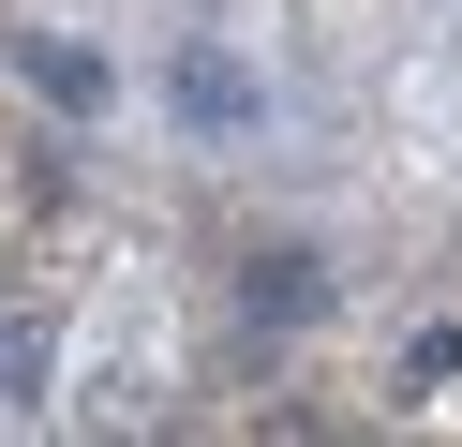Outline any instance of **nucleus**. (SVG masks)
<instances>
[{"label":"nucleus","instance_id":"3","mask_svg":"<svg viewBox=\"0 0 462 447\" xmlns=\"http://www.w3.org/2000/svg\"><path fill=\"white\" fill-rule=\"evenodd\" d=\"M239 313L254 328H313L328 313V268H313L299 238H269V254H239Z\"/></svg>","mask_w":462,"mask_h":447},{"label":"nucleus","instance_id":"1","mask_svg":"<svg viewBox=\"0 0 462 447\" xmlns=\"http://www.w3.org/2000/svg\"><path fill=\"white\" fill-rule=\"evenodd\" d=\"M0 60H15V75H31L60 119H105V105H120V75H105L90 45H60V30H0Z\"/></svg>","mask_w":462,"mask_h":447},{"label":"nucleus","instance_id":"2","mask_svg":"<svg viewBox=\"0 0 462 447\" xmlns=\"http://www.w3.org/2000/svg\"><path fill=\"white\" fill-rule=\"evenodd\" d=\"M164 105H180L194 135H254V75L224 45H180V60H164Z\"/></svg>","mask_w":462,"mask_h":447},{"label":"nucleus","instance_id":"4","mask_svg":"<svg viewBox=\"0 0 462 447\" xmlns=\"http://www.w3.org/2000/svg\"><path fill=\"white\" fill-rule=\"evenodd\" d=\"M60 373V313H0V403H45Z\"/></svg>","mask_w":462,"mask_h":447}]
</instances>
